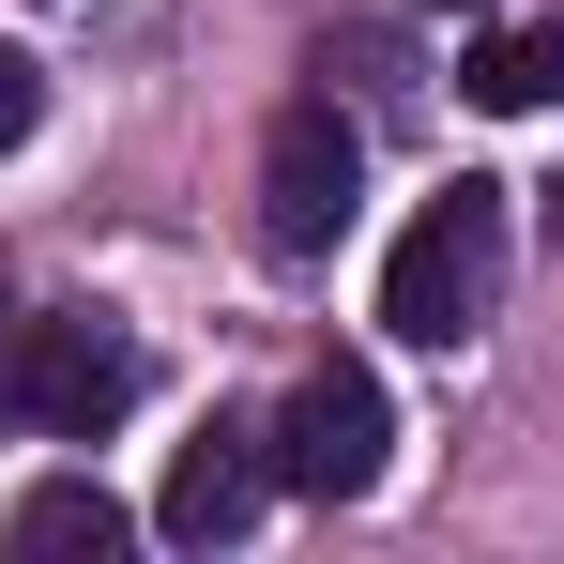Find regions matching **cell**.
Wrapping results in <instances>:
<instances>
[{
  "label": "cell",
  "mask_w": 564,
  "mask_h": 564,
  "mask_svg": "<svg viewBox=\"0 0 564 564\" xmlns=\"http://www.w3.org/2000/svg\"><path fill=\"white\" fill-rule=\"evenodd\" d=\"M503 245H519L503 184H443L412 229H397V260H381V321H397L412 351H458L473 321L503 305Z\"/></svg>",
  "instance_id": "cell-1"
},
{
  "label": "cell",
  "mask_w": 564,
  "mask_h": 564,
  "mask_svg": "<svg viewBox=\"0 0 564 564\" xmlns=\"http://www.w3.org/2000/svg\"><path fill=\"white\" fill-rule=\"evenodd\" d=\"M138 381H153V351L122 321H93V305L15 321V427H46V443H107L138 412Z\"/></svg>",
  "instance_id": "cell-2"
},
{
  "label": "cell",
  "mask_w": 564,
  "mask_h": 564,
  "mask_svg": "<svg viewBox=\"0 0 564 564\" xmlns=\"http://www.w3.org/2000/svg\"><path fill=\"white\" fill-rule=\"evenodd\" d=\"M351 198H367V138L336 122V93H290L275 138H260V245L275 260H321L351 229Z\"/></svg>",
  "instance_id": "cell-3"
},
{
  "label": "cell",
  "mask_w": 564,
  "mask_h": 564,
  "mask_svg": "<svg viewBox=\"0 0 564 564\" xmlns=\"http://www.w3.org/2000/svg\"><path fill=\"white\" fill-rule=\"evenodd\" d=\"M275 488H305V503H367L381 488V443H397V412H381V381L367 367H305L275 397Z\"/></svg>",
  "instance_id": "cell-4"
},
{
  "label": "cell",
  "mask_w": 564,
  "mask_h": 564,
  "mask_svg": "<svg viewBox=\"0 0 564 564\" xmlns=\"http://www.w3.org/2000/svg\"><path fill=\"white\" fill-rule=\"evenodd\" d=\"M260 503H275V443L214 412L184 458H169V503H153V519H169V550H229V534H245Z\"/></svg>",
  "instance_id": "cell-5"
},
{
  "label": "cell",
  "mask_w": 564,
  "mask_h": 564,
  "mask_svg": "<svg viewBox=\"0 0 564 564\" xmlns=\"http://www.w3.org/2000/svg\"><path fill=\"white\" fill-rule=\"evenodd\" d=\"M0 534H15V550H31V564H107V550H122V534H138V519L107 503L93 473H46V488H15V519H0Z\"/></svg>",
  "instance_id": "cell-6"
},
{
  "label": "cell",
  "mask_w": 564,
  "mask_h": 564,
  "mask_svg": "<svg viewBox=\"0 0 564 564\" xmlns=\"http://www.w3.org/2000/svg\"><path fill=\"white\" fill-rule=\"evenodd\" d=\"M473 107H564V15H488L458 62Z\"/></svg>",
  "instance_id": "cell-7"
},
{
  "label": "cell",
  "mask_w": 564,
  "mask_h": 564,
  "mask_svg": "<svg viewBox=\"0 0 564 564\" xmlns=\"http://www.w3.org/2000/svg\"><path fill=\"white\" fill-rule=\"evenodd\" d=\"M31 122H46V77H31V46H0V153H15Z\"/></svg>",
  "instance_id": "cell-8"
},
{
  "label": "cell",
  "mask_w": 564,
  "mask_h": 564,
  "mask_svg": "<svg viewBox=\"0 0 564 564\" xmlns=\"http://www.w3.org/2000/svg\"><path fill=\"white\" fill-rule=\"evenodd\" d=\"M0 427H15V305H0Z\"/></svg>",
  "instance_id": "cell-9"
},
{
  "label": "cell",
  "mask_w": 564,
  "mask_h": 564,
  "mask_svg": "<svg viewBox=\"0 0 564 564\" xmlns=\"http://www.w3.org/2000/svg\"><path fill=\"white\" fill-rule=\"evenodd\" d=\"M427 15H503V0H427Z\"/></svg>",
  "instance_id": "cell-10"
}]
</instances>
